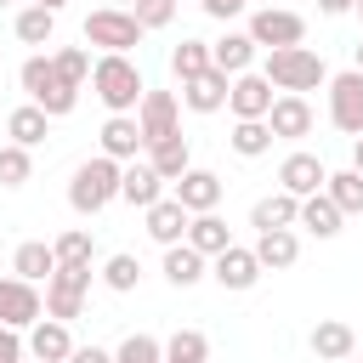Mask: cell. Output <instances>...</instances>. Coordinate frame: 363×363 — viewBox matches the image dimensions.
I'll list each match as a JSON object with an SVG mask.
<instances>
[{
    "label": "cell",
    "instance_id": "cell-1",
    "mask_svg": "<svg viewBox=\"0 0 363 363\" xmlns=\"http://www.w3.org/2000/svg\"><path fill=\"white\" fill-rule=\"evenodd\" d=\"M91 85H96V96H102V108L108 113H136V102H142V68L125 57V51H102L96 62H91Z\"/></svg>",
    "mask_w": 363,
    "mask_h": 363
},
{
    "label": "cell",
    "instance_id": "cell-2",
    "mask_svg": "<svg viewBox=\"0 0 363 363\" xmlns=\"http://www.w3.org/2000/svg\"><path fill=\"white\" fill-rule=\"evenodd\" d=\"M261 74L272 79V91H295V96L329 85V68H323V57H318L312 45H272Z\"/></svg>",
    "mask_w": 363,
    "mask_h": 363
},
{
    "label": "cell",
    "instance_id": "cell-3",
    "mask_svg": "<svg viewBox=\"0 0 363 363\" xmlns=\"http://www.w3.org/2000/svg\"><path fill=\"white\" fill-rule=\"evenodd\" d=\"M113 199H119V159L91 153L85 164H74V176H68V204H74L79 216H96V210H108Z\"/></svg>",
    "mask_w": 363,
    "mask_h": 363
},
{
    "label": "cell",
    "instance_id": "cell-4",
    "mask_svg": "<svg viewBox=\"0 0 363 363\" xmlns=\"http://www.w3.org/2000/svg\"><path fill=\"white\" fill-rule=\"evenodd\" d=\"M17 79H23L28 102H34V108H45L51 119L74 113V102H79V85H68V79H62V74L51 68V57H28V62L17 68Z\"/></svg>",
    "mask_w": 363,
    "mask_h": 363
},
{
    "label": "cell",
    "instance_id": "cell-5",
    "mask_svg": "<svg viewBox=\"0 0 363 363\" xmlns=\"http://www.w3.org/2000/svg\"><path fill=\"white\" fill-rule=\"evenodd\" d=\"M142 34H147V28H142L125 6H102V11L85 17V45H96V51H125V57H130V51L142 45Z\"/></svg>",
    "mask_w": 363,
    "mask_h": 363
},
{
    "label": "cell",
    "instance_id": "cell-6",
    "mask_svg": "<svg viewBox=\"0 0 363 363\" xmlns=\"http://www.w3.org/2000/svg\"><path fill=\"white\" fill-rule=\"evenodd\" d=\"M85 289H91V267H57L45 278V318L74 323L85 312Z\"/></svg>",
    "mask_w": 363,
    "mask_h": 363
},
{
    "label": "cell",
    "instance_id": "cell-7",
    "mask_svg": "<svg viewBox=\"0 0 363 363\" xmlns=\"http://www.w3.org/2000/svg\"><path fill=\"white\" fill-rule=\"evenodd\" d=\"M244 34H250L261 51H272V45H301V40H306V17L289 11V6H261Z\"/></svg>",
    "mask_w": 363,
    "mask_h": 363
},
{
    "label": "cell",
    "instance_id": "cell-8",
    "mask_svg": "<svg viewBox=\"0 0 363 363\" xmlns=\"http://www.w3.org/2000/svg\"><path fill=\"white\" fill-rule=\"evenodd\" d=\"M329 125L346 136H363V74H329Z\"/></svg>",
    "mask_w": 363,
    "mask_h": 363
},
{
    "label": "cell",
    "instance_id": "cell-9",
    "mask_svg": "<svg viewBox=\"0 0 363 363\" xmlns=\"http://www.w3.org/2000/svg\"><path fill=\"white\" fill-rule=\"evenodd\" d=\"M136 125H142V142H164L182 130V96L176 91H142L136 102Z\"/></svg>",
    "mask_w": 363,
    "mask_h": 363
},
{
    "label": "cell",
    "instance_id": "cell-10",
    "mask_svg": "<svg viewBox=\"0 0 363 363\" xmlns=\"http://www.w3.org/2000/svg\"><path fill=\"white\" fill-rule=\"evenodd\" d=\"M210 278H216L221 289L244 295V289H255V284H261V261H255V250H250V244H227L221 255H210Z\"/></svg>",
    "mask_w": 363,
    "mask_h": 363
},
{
    "label": "cell",
    "instance_id": "cell-11",
    "mask_svg": "<svg viewBox=\"0 0 363 363\" xmlns=\"http://www.w3.org/2000/svg\"><path fill=\"white\" fill-rule=\"evenodd\" d=\"M40 312H45V295L28 284V278H0V323L6 329H28V323H40Z\"/></svg>",
    "mask_w": 363,
    "mask_h": 363
},
{
    "label": "cell",
    "instance_id": "cell-12",
    "mask_svg": "<svg viewBox=\"0 0 363 363\" xmlns=\"http://www.w3.org/2000/svg\"><path fill=\"white\" fill-rule=\"evenodd\" d=\"M267 130H272V142H301V136H312V102L295 96V91H278L272 108H267Z\"/></svg>",
    "mask_w": 363,
    "mask_h": 363
},
{
    "label": "cell",
    "instance_id": "cell-13",
    "mask_svg": "<svg viewBox=\"0 0 363 363\" xmlns=\"http://www.w3.org/2000/svg\"><path fill=\"white\" fill-rule=\"evenodd\" d=\"M227 108H233V119H267V108H272V79L255 74V68L233 74V85H227Z\"/></svg>",
    "mask_w": 363,
    "mask_h": 363
},
{
    "label": "cell",
    "instance_id": "cell-14",
    "mask_svg": "<svg viewBox=\"0 0 363 363\" xmlns=\"http://www.w3.org/2000/svg\"><path fill=\"white\" fill-rule=\"evenodd\" d=\"M170 199H176L187 216H199V210H216V204H221V176H216V170H199V164H187V170L170 182Z\"/></svg>",
    "mask_w": 363,
    "mask_h": 363
},
{
    "label": "cell",
    "instance_id": "cell-15",
    "mask_svg": "<svg viewBox=\"0 0 363 363\" xmlns=\"http://www.w3.org/2000/svg\"><path fill=\"white\" fill-rule=\"evenodd\" d=\"M227 85H233V74L204 68V74L182 79V108H187V113H221V108H227Z\"/></svg>",
    "mask_w": 363,
    "mask_h": 363
},
{
    "label": "cell",
    "instance_id": "cell-16",
    "mask_svg": "<svg viewBox=\"0 0 363 363\" xmlns=\"http://www.w3.org/2000/svg\"><path fill=\"white\" fill-rule=\"evenodd\" d=\"M119 199H125L130 210H147L153 199H164V176H159L147 159H125V164H119Z\"/></svg>",
    "mask_w": 363,
    "mask_h": 363
},
{
    "label": "cell",
    "instance_id": "cell-17",
    "mask_svg": "<svg viewBox=\"0 0 363 363\" xmlns=\"http://www.w3.org/2000/svg\"><path fill=\"white\" fill-rule=\"evenodd\" d=\"M323 182H329V164H323L318 153H289V159L278 164V187H284V193H295V199L323 193Z\"/></svg>",
    "mask_w": 363,
    "mask_h": 363
},
{
    "label": "cell",
    "instance_id": "cell-18",
    "mask_svg": "<svg viewBox=\"0 0 363 363\" xmlns=\"http://www.w3.org/2000/svg\"><path fill=\"white\" fill-rule=\"evenodd\" d=\"M306 346H312V357H318V363H340V357H352V352H357V335H352V323H346V318H318V323H312V335H306Z\"/></svg>",
    "mask_w": 363,
    "mask_h": 363
},
{
    "label": "cell",
    "instance_id": "cell-19",
    "mask_svg": "<svg viewBox=\"0 0 363 363\" xmlns=\"http://www.w3.org/2000/svg\"><path fill=\"white\" fill-rule=\"evenodd\" d=\"M250 250H255L261 272H284V267L301 261V238H295V227H267V233H255Z\"/></svg>",
    "mask_w": 363,
    "mask_h": 363
},
{
    "label": "cell",
    "instance_id": "cell-20",
    "mask_svg": "<svg viewBox=\"0 0 363 363\" xmlns=\"http://www.w3.org/2000/svg\"><path fill=\"white\" fill-rule=\"evenodd\" d=\"M68 352H74V335H68L62 318L28 323V357H40V363H68Z\"/></svg>",
    "mask_w": 363,
    "mask_h": 363
},
{
    "label": "cell",
    "instance_id": "cell-21",
    "mask_svg": "<svg viewBox=\"0 0 363 363\" xmlns=\"http://www.w3.org/2000/svg\"><path fill=\"white\" fill-rule=\"evenodd\" d=\"M142 125H136V113H108V125H102V153L108 159H142Z\"/></svg>",
    "mask_w": 363,
    "mask_h": 363
},
{
    "label": "cell",
    "instance_id": "cell-22",
    "mask_svg": "<svg viewBox=\"0 0 363 363\" xmlns=\"http://www.w3.org/2000/svg\"><path fill=\"white\" fill-rule=\"evenodd\" d=\"M182 244H193V250L210 261V255H221V250L233 244V233H227V221H221L216 210H199V216H187V233H182Z\"/></svg>",
    "mask_w": 363,
    "mask_h": 363
},
{
    "label": "cell",
    "instance_id": "cell-23",
    "mask_svg": "<svg viewBox=\"0 0 363 363\" xmlns=\"http://www.w3.org/2000/svg\"><path fill=\"white\" fill-rule=\"evenodd\" d=\"M199 278H210V261L193 244H164V284L170 289H193Z\"/></svg>",
    "mask_w": 363,
    "mask_h": 363
},
{
    "label": "cell",
    "instance_id": "cell-24",
    "mask_svg": "<svg viewBox=\"0 0 363 363\" xmlns=\"http://www.w3.org/2000/svg\"><path fill=\"white\" fill-rule=\"evenodd\" d=\"M255 40L250 34H221V40H210V68H221V74H244V68H255Z\"/></svg>",
    "mask_w": 363,
    "mask_h": 363
},
{
    "label": "cell",
    "instance_id": "cell-25",
    "mask_svg": "<svg viewBox=\"0 0 363 363\" xmlns=\"http://www.w3.org/2000/svg\"><path fill=\"white\" fill-rule=\"evenodd\" d=\"M340 221H346V216L335 210V199H329V193H306V199H301V210H295V227H306L312 238H335V233H340Z\"/></svg>",
    "mask_w": 363,
    "mask_h": 363
},
{
    "label": "cell",
    "instance_id": "cell-26",
    "mask_svg": "<svg viewBox=\"0 0 363 363\" xmlns=\"http://www.w3.org/2000/svg\"><path fill=\"white\" fill-rule=\"evenodd\" d=\"M6 136H11L17 147H40V142L51 136V113H45V108H34V102H23V108H11V113H6Z\"/></svg>",
    "mask_w": 363,
    "mask_h": 363
},
{
    "label": "cell",
    "instance_id": "cell-27",
    "mask_svg": "<svg viewBox=\"0 0 363 363\" xmlns=\"http://www.w3.org/2000/svg\"><path fill=\"white\" fill-rule=\"evenodd\" d=\"M142 153H147V164L164 176V187H170L187 164H193V147H187V136H182V130H176V136H164V142H147Z\"/></svg>",
    "mask_w": 363,
    "mask_h": 363
},
{
    "label": "cell",
    "instance_id": "cell-28",
    "mask_svg": "<svg viewBox=\"0 0 363 363\" xmlns=\"http://www.w3.org/2000/svg\"><path fill=\"white\" fill-rule=\"evenodd\" d=\"M142 216H147V238H153V244H182V233H187V210H182L176 199H153Z\"/></svg>",
    "mask_w": 363,
    "mask_h": 363
},
{
    "label": "cell",
    "instance_id": "cell-29",
    "mask_svg": "<svg viewBox=\"0 0 363 363\" xmlns=\"http://www.w3.org/2000/svg\"><path fill=\"white\" fill-rule=\"evenodd\" d=\"M295 210H301V199L278 187V193H267V199L250 204V227H255V233H267V227H295Z\"/></svg>",
    "mask_w": 363,
    "mask_h": 363
},
{
    "label": "cell",
    "instance_id": "cell-30",
    "mask_svg": "<svg viewBox=\"0 0 363 363\" xmlns=\"http://www.w3.org/2000/svg\"><path fill=\"white\" fill-rule=\"evenodd\" d=\"M11 272H17V278H28V284H45V278L57 272V255H51V244H45V238H28V244H17V255H11Z\"/></svg>",
    "mask_w": 363,
    "mask_h": 363
},
{
    "label": "cell",
    "instance_id": "cell-31",
    "mask_svg": "<svg viewBox=\"0 0 363 363\" xmlns=\"http://www.w3.org/2000/svg\"><path fill=\"white\" fill-rule=\"evenodd\" d=\"M227 147H233L238 159H261V153H272V130H267V119H233Z\"/></svg>",
    "mask_w": 363,
    "mask_h": 363
},
{
    "label": "cell",
    "instance_id": "cell-32",
    "mask_svg": "<svg viewBox=\"0 0 363 363\" xmlns=\"http://www.w3.org/2000/svg\"><path fill=\"white\" fill-rule=\"evenodd\" d=\"M51 255H57V267H91L96 261V238L85 227H68V233L51 238Z\"/></svg>",
    "mask_w": 363,
    "mask_h": 363
},
{
    "label": "cell",
    "instance_id": "cell-33",
    "mask_svg": "<svg viewBox=\"0 0 363 363\" xmlns=\"http://www.w3.org/2000/svg\"><path fill=\"white\" fill-rule=\"evenodd\" d=\"M323 193L335 199V210H340V216H363V176H357V170H329Z\"/></svg>",
    "mask_w": 363,
    "mask_h": 363
},
{
    "label": "cell",
    "instance_id": "cell-34",
    "mask_svg": "<svg viewBox=\"0 0 363 363\" xmlns=\"http://www.w3.org/2000/svg\"><path fill=\"white\" fill-rule=\"evenodd\" d=\"M11 28H17L23 45H51V34H57V11H45V6H23Z\"/></svg>",
    "mask_w": 363,
    "mask_h": 363
},
{
    "label": "cell",
    "instance_id": "cell-35",
    "mask_svg": "<svg viewBox=\"0 0 363 363\" xmlns=\"http://www.w3.org/2000/svg\"><path fill=\"white\" fill-rule=\"evenodd\" d=\"M102 284H108L113 295H130V289L142 284V261H136L130 250H119V255H108V261H102Z\"/></svg>",
    "mask_w": 363,
    "mask_h": 363
},
{
    "label": "cell",
    "instance_id": "cell-36",
    "mask_svg": "<svg viewBox=\"0 0 363 363\" xmlns=\"http://www.w3.org/2000/svg\"><path fill=\"white\" fill-rule=\"evenodd\" d=\"M210 68V40H182V45H170V74L176 79H193V74H204Z\"/></svg>",
    "mask_w": 363,
    "mask_h": 363
},
{
    "label": "cell",
    "instance_id": "cell-37",
    "mask_svg": "<svg viewBox=\"0 0 363 363\" xmlns=\"http://www.w3.org/2000/svg\"><path fill=\"white\" fill-rule=\"evenodd\" d=\"M164 363H210V340L199 329H176L164 340Z\"/></svg>",
    "mask_w": 363,
    "mask_h": 363
},
{
    "label": "cell",
    "instance_id": "cell-38",
    "mask_svg": "<svg viewBox=\"0 0 363 363\" xmlns=\"http://www.w3.org/2000/svg\"><path fill=\"white\" fill-rule=\"evenodd\" d=\"M51 68H57L68 85H85V79H91V51H85V45H62V51H51Z\"/></svg>",
    "mask_w": 363,
    "mask_h": 363
},
{
    "label": "cell",
    "instance_id": "cell-39",
    "mask_svg": "<svg viewBox=\"0 0 363 363\" xmlns=\"http://www.w3.org/2000/svg\"><path fill=\"white\" fill-rule=\"evenodd\" d=\"M28 176H34V159H28V147L6 142V147H0V187H23Z\"/></svg>",
    "mask_w": 363,
    "mask_h": 363
},
{
    "label": "cell",
    "instance_id": "cell-40",
    "mask_svg": "<svg viewBox=\"0 0 363 363\" xmlns=\"http://www.w3.org/2000/svg\"><path fill=\"white\" fill-rule=\"evenodd\" d=\"M113 363H164V340H153V335H125L119 352H113Z\"/></svg>",
    "mask_w": 363,
    "mask_h": 363
},
{
    "label": "cell",
    "instance_id": "cell-41",
    "mask_svg": "<svg viewBox=\"0 0 363 363\" xmlns=\"http://www.w3.org/2000/svg\"><path fill=\"white\" fill-rule=\"evenodd\" d=\"M130 17L153 34V28H170V17H176V0H136L130 6Z\"/></svg>",
    "mask_w": 363,
    "mask_h": 363
},
{
    "label": "cell",
    "instance_id": "cell-42",
    "mask_svg": "<svg viewBox=\"0 0 363 363\" xmlns=\"http://www.w3.org/2000/svg\"><path fill=\"white\" fill-rule=\"evenodd\" d=\"M23 357H28L23 329H6V323H0V363H23Z\"/></svg>",
    "mask_w": 363,
    "mask_h": 363
},
{
    "label": "cell",
    "instance_id": "cell-43",
    "mask_svg": "<svg viewBox=\"0 0 363 363\" xmlns=\"http://www.w3.org/2000/svg\"><path fill=\"white\" fill-rule=\"evenodd\" d=\"M199 6H204V17H216V23H227V17H238V11L250 6V0H199Z\"/></svg>",
    "mask_w": 363,
    "mask_h": 363
},
{
    "label": "cell",
    "instance_id": "cell-44",
    "mask_svg": "<svg viewBox=\"0 0 363 363\" xmlns=\"http://www.w3.org/2000/svg\"><path fill=\"white\" fill-rule=\"evenodd\" d=\"M68 363H113V352H102V346H74Z\"/></svg>",
    "mask_w": 363,
    "mask_h": 363
},
{
    "label": "cell",
    "instance_id": "cell-45",
    "mask_svg": "<svg viewBox=\"0 0 363 363\" xmlns=\"http://www.w3.org/2000/svg\"><path fill=\"white\" fill-rule=\"evenodd\" d=\"M318 11H323V17H346V11H352V0H318Z\"/></svg>",
    "mask_w": 363,
    "mask_h": 363
},
{
    "label": "cell",
    "instance_id": "cell-46",
    "mask_svg": "<svg viewBox=\"0 0 363 363\" xmlns=\"http://www.w3.org/2000/svg\"><path fill=\"white\" fill-rule=\"evenodd\" d=\"M352 170L363 176V136H352Z\"/></svg>",
    "mask_w": 363,
    "mask_h": 363
},
{
    "label": "cell",
    "instance_id": "cell-47",
    "mask_svg": "<svg viewBox=\"0 0 363 363\" xmlns=\"http://www.w3.org/2000/svg\"><path fill=\"white\" fill-rule=\"evenodd\" d=\"M352 68H357V74H363V40H357V45H352Z\"/></svg>",
    "mask_w": 363,
    "mask_h": 363
},
{
    "label": "cell",
    "instance_id": "cell-48",
    "mask_svg": "<svg viewBox=\"0 0 363 363\" xmlns=\"http://www.w3.org/2000/svg\"><path fill=\"white\" fill-rule=\"evenodd\" d=\"M34 6H45V11H62V6H68V0H34Z\"/></svg>",
    "mask_w": 363,
    "mask_h": 363
},
{
    "label": "cell",
    "instance_id": "cell-49",
    "mask_svg": "<svg viewBox=\"0 0 363 363\" xmlns=\"http://www.w3.org/2000/svg\"><path fill=\"white\" fill-rule=\"evenodd\" d=\"M113 6H125V11H130V6H136V0H113Z\"/></svg>",
    "mask_w": 363,
    "mask_h": 363
},
{
    "label": "cell",
    "instance_id": "cell-50",
    "mask_svg": "<svg viewBox=\"0 0 363 363\" xmlns=\"http://www.w3.org/2000/svg\"><path fill=\"white\" fill-rule=\"evenodd\" d=\"M352 11H357V17H363V0H352Z\"/></svg>",
    "mask_w": 363,
    "mask_h": 363
},
{
    "label": "cell",
    "instance_id": "cell-51",
    "mask_svg": "<svg viewBox=\"0 0 363 363\" xmlns=\"http://www.w3.org/2000/svg\"><path fill=\"white\" fill-rule=\"evenodd\" d=\"M261 6H289V0H261Z\"/></svg>",
    "mask_w": 363,
    "mask_h": 363
},
{
    "label": "cell",
    "instance_id": "cell-52",
    "mask_svg": "<svg viewBox=\"0 0 363 363\" xmlns=\"http://www.w3.org/2000/svg\"><path fill=\"white\" fill-rule=\"evenodd\" d=\"M340 363H357V357H340Z\"/></svg>",
    "mask_w": 363,
    "mask_h": 363
},
{
    "label": "cell",
    "instance_id": "cell-53",
    "mask_svg": "<svg viewBox=\"0 0 363 363\" xmlns=\"http://www.w3.org/2000/svg\"><path fill=\"white\" fill-rule=\"evenodd\" d=\"M0 6H11V0H0Z\"/></svg>",
    "mask_w": 363,
    "mask_h": 363
},
{
    "label": "cell",
    "instance_id": "cell-54",
    "mask_svg": "<svg viewBox=\"0 0 363 363\" xmlns=\"http://www.w3.org/2000/svg\"><path fill=\"white\" fill-rule=\"evenodd\" d=\"M34 363H40V357H34Z\"/></svg>",
    "mask_w": 363,
    "mask_h": 363
}]
</instances>
